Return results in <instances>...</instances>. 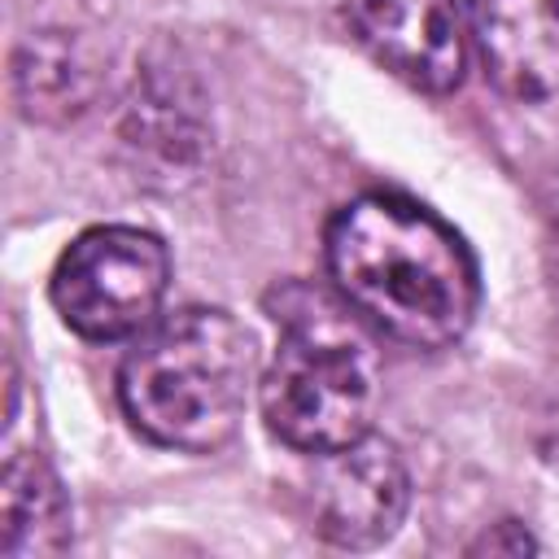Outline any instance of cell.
I'll return each instance as SVG.
<instances>
[{"label":"cell","instance_id":"1","mask_svg":"<svg viewBox=\"0 0 559 559\" xmlns=\"http://www.w3.org/2000/svg\"><path fill=\"white\" fill-rule=\"evenodd\" d=\"M323 262L336 297L411 349H445L476 319L480 280L463 236L411 197L367 192L341 205L323 231Z\"/></svg>","mask_w":559,"mask_h":559},{"label":"cell","instance_id":"2","mask_svg":"<svg viewBox=\"0 0 559 559\" xmlns=\"http://www.w3.org/2000/svg\"><path fill=\"white\" fill-rule=\"evenodd\" d=\"M253 384V336L218 306H183L153 319L118 367V402L131 428L188 454H210L236 437Z\"/></svg>","mask_w":559,"mask_h":559},{"label":"cell","instance_id":"3","mask_svg":"<svg viewBox=\"0 0 559 559\" xmlns=\"http://www.w3.org/2000/svg\"><path fill=\"white\" fill-rule=\"evenodd\" d=\"M280 345L258 380L266 428L301 450L332 454L371 432L380 406V354L371 328L332 293L284 284L266 297Z\"/></svg>","mask_w":559,"mask_h":559},{"label":"cell","instance_id":"4","mask_svg":"<svg viewBox=\"0 0 559 559\" xmlns=\"http://www.w3.org/2000/svg\"><path fill=\"white\" fill-rule=\"evenodd\" d=\"M170 253L153 231L140 227H92L83 231L52 271V306L61 323L87 341L140 336L166 297Z\"/></svg>","mask_w":559,"mask_h":559},{"label":"cell","instance_id":"5","mask_svg":"<svg viewBox=\"0 0 559 559\" xmlns=\"http://www.w3.org/2000/svg\"><path fill=\"white\" fill-rule=\"evenodd\" d=\"M411 507L406 463L393 441L367 432L332 454H314L310 520L341 550H371L397 533Z\"/></svg>","mask_w":559,"mask_h":559},{"label":"cell","instance_id":"6","mask_svg":"<svg viewBox=\"0 0 559 559\" xmlns=\"http://www.w3.org/2000/svg\"><path fill=\"white\" fill-rule=\"evenodd\" d=\"M358 44L419 92H454L467 66L463 17L454 0H349Z\"/></svg>","mask_w":559,"mask_h":559},{"label":"cell","instance_id":"7","mask_svg":"<svg viewBox=\"0 0 559 559\" xmlns=\"http://www.w3.org/2000/svg\"><path fill=\"white\" fill-rule=\"evenodd\" d=\"M467 26L502 96L524 105L559 96V0H467Z\"/></svg>","mask_w":559,"mask_h":559},{"label":"cell","instance_id":"8","mask_svg":"<svg viewBox=\"0 0 559 559\" xmlns=\"http://www.w3.org/2000/svg\"><path fill=\"white\" fill-rule=\"evenodd\" d=\"M13 100L31 122L79 118L100 92V61L74 31H31L13 52Z\"/></svg>","mask_w":559,"mask_h":559},{"label":"cell","instance_id":"9","mask_svg":"<svg viewBox=\"0 0 559 559\" xmlns=\"http://www.w3.org/2000/svg\"><path fill=\"white\" fill-rule=\"evenodd\" d=\"M70 546V498L39 450H13L0 476V555L39 559Z\"/></svg>","mask_w":559,"mask_h":559},{"label":"cell","instance_id":"10","mask_svg":"<svg viewBox=\"0 0 559 559\" xmlns=\"http://www.w3.org/2000/svg\"><path fill=\"white\" fill-rule=\"evenodd\" d=\"M122 140L162 170H192L205 148V127L192 83L175 70H144L122 118Z\"/></svg>","mask_w":559,"mask_h":559},{"label":"cell","instance_id":"11","mask_svg":"<svg viewBox=\"0 0 559 559\" xmlns=\"http://www.w3.org/2000/svg\"><path fill=\"white\" fill-rule=\"evenodd\" d=\"M537 236H542V280L559 310V157L537 175Z\"/></svg>","mask_w":559,"mask_h":559},{"label":"cell","instance_id":"12","mask_svg":"<svg viewBox=\"0 0 559 559\" xmlns=\"http://www.w3.org/2000/svg\"><path fill=\"white\" fill-rule=\"evenodd\" d=\"M524 550H537V537H533L520 520L489 524V528L467 546V555H524Z\"/></svg>","mask_w":559,"mask_h":559}]
</instances>
